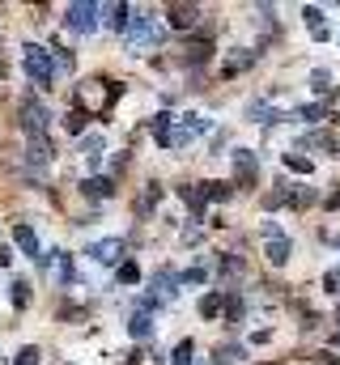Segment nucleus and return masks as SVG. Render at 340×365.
<instances>
[{"instance_id": "obj_10", "label": "nucleus", "mask_w": 340, "mask_h": 365, "mask_svg": "<svg viewBox=\"0 0 340 365\" xmlns=\"http://www.w3.org/2000/svg\"><path fill=\"white\" fill-rule=\"evenodd\" d=\"M13 238H17V247H21L30 259H43V247H39V238H34L30 225H13Z\"/></svg>"}, {"instance_id": "obj_27", "label": "nucleus", "mask_w": 340, "mask_h": 365, "mask_svg": "<svg viewBox=\"0 0 340 365\" xmlns=\"http://www.w3.org/2000/svg\"><path fill=\"white\" fill-rule=\"evenodd\" d=\"M204 280H209L204 268H187V272H179V284H204Z\"/></svg>"}, {"instance_id": "obj_2", "label": "nucleus", "mask_w": 340, "mask_h": 365, "mask_svg": "<svg viewBox=\"0 0 340 365\" xmlns=\"http://www.w3.org/2000/svg\"><path fill=\"white\" fill-rule=\"evenodd\" d=\"M47 123H51V110H47L39 98H26V102H21V128L30 132V140H34V136H47Z\"/></svg>"}, {"instance_id": "obj_15", "label": "nucleus", "mask_w": 340, "mask_h": 365, "mask_svg": "<svg viewBox=\"0 0 340 365\" xmlns=\"http://www.w3.org/2000/svg\"><path fill=\"white\" fill-rule=\"evenodd\" d=\"M102 98H106V93H102V81H85L81 86V102H77V106H102Z\"/></svg>"}, {"instance_id": "obj_9", "label": "nucleus", "mask_w": 340, "mask_h": 365, "mask_svg": "<svg viewBox=\"0 0 340 365\" xmlns=\"http://www.w3.org/2000/svg\"><path fill=\"white\" fill-rule=\"evenodd\" d=\"M89 255H94L98 264H119V259H124V242H119V238H106V242H94V247H89Z\"/></svg>"}, {"instance_id": "obj_37", "label": "nucleus", "mask_w": 340, "mask_h": 365, "mask_svg": "<svg viewBox=\"0 0 340 365\" xmlns=\"http://www.w3.org/2000/svg\"><path fill=\"white\" fill-rule=\"evenodd\" d=\"M336 327H340V306H336Z\"/></svg>"}, {"instance_id": "obj_30", "label": "nucleus", "mask_w": 340, "mask_h": 365, "mask_svg": "<svg viewBox=\"0 0 340 365\" xmlns=\"http://www.w3.org/2000/svg\"><path fill=\"white\" fill-rule=\"evenodd\" d=\"M81 128H85V110H81V106H73V115H69V132L77 136Z\"/></svg>"}, {"instance_id": "obj_3", "label": "nucleus", "mask_w": 340, "mask_h": 365, "mask_svg": "<svg viewBox=\"0 0 340 365\" xmlns=\"http://www.w3.org/2000/svg\"><path fill=\"white\" fill-rule=\"evenodd\" d=\"M98 13H102V4H69V30H77V34H89L94 26H98Z\"/></svg>"}, {"instance_id": "obj_7", "label": "nucleus", "mask_w": 340, "mask_h": 365, "mask_svg": "<svg viewBox=\"0 0 340 365\" xmlns=\"http://www.w3.org/2000/svg\"><path fill=\"white\" fill-rule=\"evenodd\" d=\"M166 17H170V30H196L200 26V9L196 4H170Z\"/></svg>"}, {"instance_id": "obj_36", "label": "nucleus", "mask_w": 340, "mask_h": 365, "mask_svg": "<svg viewBox=\"0 0 340 365\" xmlns=\"http://www.w3.org/2000/svg\"><path fill=\"white\" fill-rule=\"evenodd\" d=\"M0 268H9V251H0Z\"/></svg>"}, {"instance_id": "obj_31", "label": "nucleus", "mask_w": 340, "mask_h": 365, "mask_svg": "<svg viewBox=\"0 0 340 365\" xmlns=\"http://www.w3.org/2000/svg\"><path fill=\"white\" fill-rule=\"evenodd\" d=\"M13 365H39V349H21V353L13 357Z\"/></svg>"}, {"instance_id": "obj_29", "label": "nucleus", "mask_w": 340, "mask_h": 365, "mask_svg": "<svg viewBox=\"0 0 340 365\" xmlns=\"http://www.w3.org/2000/svg\"><path fill=\"white\" fill-rule=\"evenodd\" d=\"M30 302V284L26 280H13V306H26Z\"/></svg>"}, {"instance_id": "obj_13", "label": "nucleus", "mask_w": 340, "mask_h": 365, "mask_svg": "<svg viewBox=\"0 0 340 365\" xmlns=\"http://www.w3.org/2000/svg\"><path fill=\"white\" fill-rule=\"evenodd\" d=\"M51 153H56V149L47 145V136H34V140H30V149H26L30 166H47V162H51Z\"/></svg>"}, {"instance_id": "obj_35", "label": "nucleus", "mask_w": 340, "mask_h": 365, "mask_svg": "<svg viewBox=\"0 0 340 365\" xmlns=\"http://www.w3.org/2000/svg\"><path fill=\"white\" fill-rule=\"evenodd\" d=\"M328 208H340V191L336 195H328Z\"/></svg>"}, {"instance_id": "obj_23", "label": "nucleus", "mask_w": 340, "mask_h": 365, "mask_svg": "<svg viewBox=\"0 0 340 365\" xmlns=\"http://www.w3.org/2000/svg\"><path fill=\"white\" fill-rule=\"evenodd\" d=\"M247 115H251L255 123H272V119H281V115H276L272 106H264V102H251V106H247Z\"/></svg>"}, {"instance_id": "obj_5", "label": "nucleus", "mask_w": 340, "mask_h": 365, "mask_svg": "<svg viewBox=\"0 0 340 365\" xmlns=\"http://www.w3.org/2000/svg\"><path fill=\"white\" fill-rule=\"evenodd\" d=\"M204 128H209V119H204V115H183V123H179V128H170V145H166V149H183V145H187L196 132H204Z\"/></svg>"}, {"instance_id": "obj_11", "label": "nucleus", "mask_w": 340, "mask_h": 365, "mask_svg": "<svg viewBox=\"0 0 340 365\" xmlns=\"http://www.w3.org/2000/svg\"><path fill=\"white\" fill-rule=\"evenodd\" d=\"M234 175H239V182L255 179V153L251 149H234Z\"/></svg>"}, {"instance_id": "obj_16", "label": "nucleus", "mask_w": 340, "mask_h": 365, "mask_svg": "<svg viewBox=\"0 0 340 365\" xmlns=\"http://www.w3.org/2000/svg\"><path fill=\"white\" fill-rule=\"evenodd\" d=\"M174 284H179V276H174V272H158V276H154V302H158V297H170V293H174Z\"/></svg>"}, {"instance_id": "obj_33", "label": "nucleus", "mask_w": 340, "mask_h": 365, "mask_svg": "<svg viewBox=\"0 0 340 365\" xmlns=\"http://www.w3.org/2000/svg\"><path fill=\"white\" fill-rule=\"evenodd\" d=\"M226 314H230V319H239V314H243V297H230V310H226Z\"/></svg>"}, {"instance_id": "obj_28", "label": "nucleus", "mask_w": 340, "mask_h": 365, "mask_svg": "<svg viewBox=\"0 0 340 365\" xmlns=\"http://www.w3.org/2000/svg\"><path fill=\"white\" fill-rule=\"evenodd\" d=\"M141 280V268L136 264H119V284H136Z\"/></svg>"}, {"instance_id": "obj_24", "label": "nucleus", "mask_w": 340, "mask_h": 365, "mask_svg": "<svg viewBox=\"0 0 340 365\" xmlns=\"http://www.w3.org/2000/svg\"><path fill=\"white\" fill-rule=\"evenodd\" d=\"M170 365H191V340H179V344H174Z\"/></svg>"}, {"instance_id": "obj_14", "label": "nucleus", "mask_w": 340, "mask_h": 365, "mask_svg": "<svg viewBox=\"0 0 340 365\" xmlns=\"http://www.w3.org/2000/svg\"><path fill=\"white\" fill-rule=\"evenodd\" d=\"M128 331H132L136 340H149V336H154V319H149V310H136L132 323H128Z\"/></svg>"}, {"instance_id": "obj_6", "label": "nucleus", "mask_w": 340, "mask_h": 365, "mask_svg": "<svg viewBox=\"0 0 340 365\" xmlns=\"http://www.w3.org/2000/svg\"><path fill=\"white\" fill-rule=\"evenodd\" d=\"M264 238H268V247H264V255H268L272 264H285V259H289V238H285V234H281V230H276L272 221L264 225Z\"/></svg>"}, {"instance_id": "obj_25", "label": "nucleus", "mask_w": 340, "mask_h": 365, "mask_svg": "<svg viewBox=\"0 0 340 365\" xmlns=\"http://www.w3.org/2000/svg\"><path fill=\"white\" fill-rule=\"evenodd\" d=\"M239 361H243V349H234V344H226L217 353V365H239Z\"/></svg>"}, {"instance_id": "obj_22", "label": "nucleus", "mask_w": 340, "mask_h": 365, "mask_svg": "<svg viewBox=\"0 0 340 365\" xmlns=\"http://www.w3.org/2000/svg\"><path fill=\"white\" fill-rule=\"evenodd\" d=\"M200 314H204V319H217V314H221V293H204V297H200Z\"/></svg>"}, {"instance_id": "obj_8", "label": "nucleus", "mask_w": 340, "mask_h": 365, "mask_svg": "<svg viewBox=\"0 0 340 365\" xmlns=\"http://www.w3.org/2000/svg\"><path fill=\"white\" fill-rule=\"evenodd\" d=\"M179 195L187 200V208H191L196 217H200V212H204V204L213 200V195H209V182H187V187H179Z\"/></svg>"}, {"instance_id": "obj_17", "label": "nucleus", "mask_w": 340, "mask_h": 365, "mask_svg": "<svg viewBox=\"0 0 340 365\" xmlns=\"http://www.w3.org/2000/svg\"><path fill=\"white\" fill-rule=\"evenodd\" d=\"M302 17H306V26H311V34H315V38H328V26H324V9H302Z\"/></svg>"}, {"instance_id": "obj_26", "label": "nucleus", "mask_w": 340, "mask_h": 365, "mask_svg": "<svg viewBox=\"0 0 340 365\" xmlns=\"http://www.w3.org/2000/svg\"><path fill=\"white\" fill-rule=\"evenodd\" d=\"M285 162H289V170H298V175H311V170H315V162H311V158H298V153H289Z\"/></svg>"}, {"instance_id": "obj_4", "label": "nucleus", "mask_w": 340, "mask_h": 365, "mask_svg": "<svg viewBox=\"0 0 340 365\" xmlns=\"http://www.w3.org/2000/svg\"><path fill=\"white\" fill-rule=\"evenodd\" d=\"M158 26L149 21V17H136V26H132V34H128V51H145V47H158Z\"/></svg>"}, {"instance_id": "obj_38", "label": "nucleus", "mask_w": 340, "mask_h": 365, "mask_svg": "<svg viewBox=\"0 0 340 365\" xmlns=\"http://www.w3.org/2000/svg\"><path fill=\"white\" fill-rule=\"evenodd\" d=\"M336 247H340V242H336Z\"/></svg>"}, {"instance_id": "obj_34", "label": "nucleus", "mask_w": 340, "mask_h": 365, "mask_svg": "<svg viewBox=\"0 0 340 365\" xmlns=\"http://www.w3.org/2000/svg\"><path fill=\"white\" fill-rule=\"evenodd\" d=\"M328 81H332V77H328V73H324V68H319V73H315V90L324 93V90H328Z\"/></svg>"}, {"instance_id": "obj_19", "label": "nucleus", "mask_w": 340, "mask_h": 365, "mask_svg": "<svg viewBox=\"0 0 340 365\" xmlns=\"http://www.w3.org/2000/svg\"><path fill=\"white\" fill-rule=\"evenodd\" d=\"M302 149H324V153H336V140H332L328 132H315V136H306V140H302Z\"/></svg>"}, {"instance_id": "obj_1", "label": "nucleus", "mask_w": 340, "mask_h": 365, "mask_svg": "<svg viewBox=\"0 0 340 365\" xmlns=\"http://www.w3.org/2000/svg\"><path fill=\"white\" fill-rule=\"evenodd\" d=\"M21 51H26V73H30V81L47 90V86H51V77H56V64H51V51H43L39 43H26Z\"/></svg>"}, {"instance_id": "obj_20", "label": "nucleus", "mask_w": 340, "mask_h": 365, "mask_svg": "<svg viewBox=\"0 0 340 365\" xmlns=\"http://www.w3.org/2000/svg\"><path fill=\"white\" fill-rule=\"evenodd\" d=\"M251 60H255L251 51H234V56L226 60V68H221V73H226V77H234V73H243V68H247Z\"/></svg>"}, {"instance_id": "obj_32", "label": "nucleus", "mask_w": 340, "mask_h": 365, "mask_svg": "<svg viewBox=\"0 0 340 365\" xmlns=\"http://www.w3.org/2000/svg\"><path fill=\"white\" fill-rule=\"evenodd\" d=\"M298 115H302V119H311V123H315V119H324V115H328V106H302V110H298Z\"/></svg>"}, {"instance_id": "obj_12", "label": "nucleus", "mask_w": 340, "mask_h": 365, "mask_svg": "<svg viewBox=\"0 0 340 365\" xmlns=\"http://www.w3.org/2000/svg\"><path fill=\"white\" fill-rule=\"evenodd\" d=\"M102 17H106V26H111V30H128V4H124V0L102 4Z\"/></svg>"}, {"instance_id": "obj_18", "label": "nucleus", "mask_w": 340, "mask_h": 365, "mask_svg": "<svg viewBox=\"0 0 340 365\" xmlns=\"http://www.w3.org/2000/svg\"><path fill=\"white\" fill-rule=\"evenodd\" d=\"M81 191H85V195H94V200H102V195H111V191H115V182H111V179H85Z\"/></svg>"}, {"instance_id": "obj_21", "label": "nucleus", "mask_w": 340, "mask_h": 365, "mask_svg": "<svg viewBox=\"0 0 340 365\" xmlns=\"http://www.w3.org/2000/svg\"><path fill=\"white\" fill-rule=\"evenodd\" d=\"M149 128H154V136H158V145L166 149V145H170V115H154V119H149Z\"/></svg>"}]
</instances>
